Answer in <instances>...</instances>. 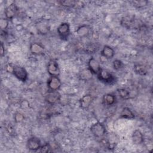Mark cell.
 <instances>
[{"instance_id":"obj_1","label":"cell","mask_w":153,"mask_h":153,"mask_svg":"<svg viewBox=\"0 0 153 153\" xmlns=\"http://www.w3.org/2000/svg\"><path fill=\"white\" fill-rule=\"evenodd\" d=\"M90 131L95 138L101 140L105 136L106 128L102 123L97 122L91 126Z\"/></svg>"},{"instance_id":"obj_2","label":"cell","mask_w":153,"mask_h":153,"mask_svg":"<svg viewBox=\"0 0 153 153\" xmlns=\"http://www.w3.org/2000/svg\"><path fill=\"white\" fill-rule=\"evenodd\" d=\"M98 79L102 82L106 84H112L115 82L116 78L112 74L105 69H101L97 74Z\"/></svg>"},{"instance_id":"obj_3","label":"cell","mask_w":153,"mask_h":153,"mask_svg":"<svg viewBox=\"0 0 153 153\" xmlns=\"http://www.w3.org/2000/svg\"><path fill=\"white\" fill-rule=\"evenodd\" d=\"M12 72L14 75L19 80L25 82L27 78V73L26 69L18 65H13Z\"/></svg>"},{"instance_id":"obj_4","label":"cell","mask_w":153,"mask_h":153,"mask_svg":"<svg viewBox=\"0 0 153 153\" xmlns=\"http://www.w3.org/2000/svg\"><path fill=\"white\" fill-rule=\"evenodd\" d=\"M57 32L62 39H66L70 33V26L68 23H62L57 27Z\"/></svg>"},{"instance_id":"obj_5","label":"cell","mask_w":153,"mask_h":153,"mask_svg":"<svg viewBox=\"0 0 153 153\" xmlns=\"http://www.w3.org/2000/svg\"><path fill=\"white\" fill-rule=\"evenodd\" d=\"M61 84V81L58 76H51L47 81V86L50 91H57Z\"/></svg>"},{"instance_id":"obj_6","label":"cell","mask_w":153,"mask_h":153,"mask_svg":"<svg viewBox=\"0 0 153 153\" xmlns=\"http://www.w3.org/2000/svg\"><path fill=\"white\" fill-rule=\"evenodd\" d=\"M60 98V95L57 91H50L45 96V100L48 103L51 105H54L59 101Z\"/></svg>"},{"instance_id":"obj_7","label":"cell","mask_w":153,"mask_h":153,"mask_svg":"<svg viewBox=\"0 0 153 153\" xmlns=\"http://www.w3.org/2000/svg\"><path fill=\"white\" fill-rule=\"evenodd\" d=\"M48 72L51 76H58L60 74V69L59 68V66L57 63L51 60L49 62L48 65Z\"/></svg>"},{"instance_id":"obj_8","label":"cell","mask_w":153,"mask_h":153,"mask_svg":"<svg viewBox=\"0 0 153 153\" xmlns=\"http://www.w3.org/2000/svg\"><path fill=\"white\" fill-rule=\"evenodd\" d=\"M88 69L94 74H97L101 70V67L99 62L93 57H91L88 63Z\"/></svg>"},{"instance_id":"obj_9","label":"cell","mask_w":153,"mask_h":153,"mask_svg":"<svg viewBox=\"0 0 153 153\" xmlns=\"http://www.w3.org/2000/svg\"><path fill=\"white\" fill-rule=\"evenodd\" d=\"M27 146L29 149L32 151H36L41 148L40 140L36 137H32L29 139L27 142Z\"/></svg>"},{"instance_id":"obj_10","label":"cell","mask_w":153,"mask_h":153,"mask_svg":"<svg viewBox=\"0 0 153 153\" xmlns=\"http://www.w3.org/2000/svg\"><path fill=\"white\" fill-rule=\"evenodd\" d=\"M18 8L15 4H11L7 7L5 9L4 13L7 19H13L17 12Z\"/></svg>"},{"instance_id":"obj_11","label":"cell","mask_w":153,"mask_h":153,"mask_svg":"<svg viewBox=\"0 0 153 153\" xmlns=\"http://www.w3.org/2000/svg\"><path fill=\"white\" fill-rule=\"evenodd\" d=\"M133 142L136 145L141 144L143 142V136L142 132L139 130H136L132 134Z\"/></svg>"},{"instance_id":"obj_12","label":"cell","mask_w":153,"mask_h":153,"mask_svg":"<svg viewBox=\"0 0 153 153\" xmlns=\"http://www.w3.org/2000/svg\"><path fill=\"white\" fill-rule=\"evenodd\" d=\"M114 50L108 45H105L101 51V55L106 59H111L114 56Z\"/></svg>"},{"instance_id":"obj_13","label":"cell","mask_w":153,"mask_h":153,"mask_svg":"<svg viewBox=\"0 0 153 153\" xmlns=\"http://www.w3.org/2000/svg\"><path fill=\"white\" fill-rule=\"evenodd\" d=\"M92 96L90 94H86L82 97L79 100L81 107L82 108H87L92 102Z\"/></svg>"},{"instance_id":"obj_14","label":"cell","mask_w":153,"mask_h":153,"mask_svg":"<svg viewBox=\"0 0 153 153\" xmlns=\"http://www.w3.org/2000/svg\"><path fill=\"white\" fill-rule=\"evenodd\" d=\"M30 50L33 54H40L44 52V48L41 44L35 42L31 44L30 47Z\"/></svg>"},{"instance_id":"obj_15","label":"cell","mask_w":153,"mask_h":153,"mask_svg":"<svg viewBox=\"0 0 153 153\" xmlns=\"http://www.w3.org/2000/svg\"><path fill=\"white\" fill-rule=\"evenodd\" d=\"M37 29L42 34H45L48 31V25L45 20H41L36 25Z\"/></svg>"},{"instance_id":"obj_16","label":"cell","mask_w":153,"mask_h":153,"mask_svg":"<svg viewBox=\"0 0 153 153\" xmlns=\"http://www.w3.org/2000/svg\"><path fill=\"white\" fill-rule=\"evenodd\" d=\"M120 117L123 118L133 119L134 118V115L128 108L125 107L123 109L120 114Z\"/></svg>"},{"instance_id":"obj_17","label":"cell","mask_w":153,"mask_h":153,"mask_svg":"<svg viewBox=\"0 0 153 153\" xmlns=\"http://www.w3.org/2000/svg\"><path fill=\"white\" fill-rule=\"evenodd\" d=\"M103 102L105 105H112L115 102V96L112 94H106L103 96Z\"/></svg>"},{"instance_id":"obj_18","label":"cell","mask_w":153,"mask_h":153,"mask_svg":"<svg viewBox=\"0 0 153 153\" xmlns=\"http://www.w3.org/2000/svg\"><path fill=\"white\" fill-rule=\"evenodd\" d=\"M134 71L137 74L142 75H144L147 73V70L146 67L144 65L141 64H136L134 66Z\"/></svg>"},{"instance_id":"obj_19","label":"cell","mask_w":153,"mask_h":153,"mask_svg":"<svg viewBox=\"0 0 153 153\" xmlns=\"http://www.w3.org/2000/svg\"><path fill=\"white\" fill-rule=\"evenodd\" d=\"M133 23H134V19L130 17H124L121 20V25L127 28H130L134 25Z\"/></svg>"},{"instance_id":"obj_20","label":"cell","mask_w":153,"mask_h":153,"mask_svg":"<svg viewBox=\"0 0 153 153\" xmlns=\"http://www.w3.org/2000/svg\"><path fill=\"white\" fill-rule=\"evenodd\" d=\"M120 96L123 99H128L130 98V92L124 88H120L118 90Z\"/></svg>"},{"instance_id":"obj_21","label":"cell","mask_w":153,"mask_h":153,"mask_svg":"<svg viewBox=\"0 0 153 153\" xmlns=\"http://www.w3.org/2000/svg\"><path fill=\"white\" fill-rule=\"evenodd\" d=\"M88 32H89V28L86 26H81L76 30L77 33L81 36L86 35L88 33Z\"/></svg>"},{"instance_id":"obj_22","label":"cell","mask_w":153,"mask_h":153,"mask_svg":"<svg viewBox=\"0 0 153 153\" xmlns=\"http://www.w3.org/2000/svg\"><path fill=\"white\" fill-rule=\"evenodd\" d=\"M92 72L88 69H85L84 71H82L81 74V78L82 79H89L91 77V75H92Z\"/></svg>"},{"instance_id":"obj_23","label":"cell","mask_w":153,"mask_h":153,"mask_svg":"<svg viewBox=\"0 0 153 153\" xmlns=\"http://www.w3.org/2000/svg\"><path fill=\"white\" fill-rule=\"evenodd\" d=\"M77 1H60V3L64 7H74L77 4Z\"/></svg>"},{"instance_id":"obj_24","label":"cell","mask_w":153,"mask_h":153,"mask_svg":"<svg viewBox=\"0 0 153 153\" xmlns=\"http://www.w3.org/2000/svg\"><path fill=\"white\" fill-rule=\"evenodd\" d=\"M53 150L51 149V147L49 144H45L40 148V152H52Z\"/></svg>"},{"instance_id":"obj_25","label":"cell","mask_w":153,"mask_h":153,"mask_svg":"<svg viewBox=\"0 0 153 153\" xmlns=\"http://www.w3.org/2000/svg\"><path fill=\"white\" fill-rule=\"evenodd\" d=\"M8 25V21L7 19H1L0 20V27L2 30L5 29Z\"/></svg>"},{"instance_id":"obj_26","label":"cell","mask_w":153,"mask_h":153,"mask_svg":"<svg viewBox=\"0 0 153 153\" xmlns=\"http://www.w3.org/2000/svg\"><path fill=\"white\" fill-rule=\"evenodd\" d=\"M122 66H123V63L120 60H115L113 62L114 68L116 70H118V69H120L122 67Z\"/></svg>"},{"instance_id":"obj_27","label":"cell","mask_w":153,"mask_h":153,"mask_svg":"<svg viewBox=\"0 0 153 153\" xmlns=\"http://www.w3.org/2000/svg\"><path fill=\"white\" fill-rule=\"evenodd\" d=\"M133 2H134V4H135L134 5L137 6V7H143V6L146 5V4H147V1H134Z\"/></svg>"},{"instance_id":"obj_28","label":"cell","mask_w":153,"mask_h":153,"mask_svg":"<svg viewBox=\"0 0 153 153\" xmlns=\"http://www.w3.org/2000/svg\"><path fill=\"white\" fill-rule=\"evenodd\" d=\"M23 119V115L20 113H17L15 115V120L16 122H20Z\"/></svg>"},{"instance_id":"obj_29","label":"cell","mask_w":153,"mask_h":153,"mask_svg":"<svg viewBox=\"0 0 153 153\" xmlns=\"http://www.w3.org/2000/svg\"><path fill=\"white\" fill-rule=\"evenodd\" d=\"M4 53H5V50H4V45H3V43L1 42V57H2L4 56Z\"/></svg>"}]
</instances>
